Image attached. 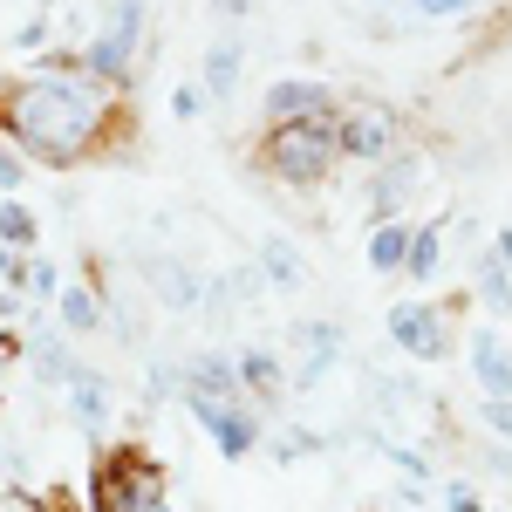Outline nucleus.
Here are the masks:
<instances>
[{
    "mask_svg": "<svg viewBox=\"0 0 512 512\" xmlns=\"http://www.w3.org/2000/svg\"><path fill=\"white\" fill-rule=\"evenodd\" d=\"M0 117L7 130L48 164H82L103 144V123H110V96L82 76H28L0 96Z\"/></svg>",
    "mask_w": 512,
    "mask_h": 512,
    "instance_id": "f257e3e1",
    "label": "nucleus"
},
{
    "mask_svg": "<svg viewBox=\"0 0 512 512\" xmlns=\"http://www.w3.org/2000/svg\"><path fill=\"white\" fill-rule=\"evenodd\" d=\"M335 158H342V144H335L328 123H274L267 144H260V164L287 185H321Z\"/></svg>",
    "mask_w": 512,
    "mask_h": 512,
    "instance_id": "f03ea898",
    "label": "nucleus"
},
{
    "mask_svg": "<svg viewBox=\"0 0 512 512\" xmlns=\"http://www.w3.org/2000/svg\"><path fill=\"white\" fill-rule=\"evenodd\" d=\"M96 512H164V478L151 458L117 451L96 465Z\"/></svg>",
    "mask_w": 512,
    "mask_h": 512,
    "instance_id": "7ed1b4c3",
    "label": "nucleus"
},
{
    "mask_svg": "<svg viewBox=\"0 0 512 512\" xmlns=\"http://www.w3.org/2000/svg\"><path fill=\"white\" fill-rule=\"evenodd\" d=\"M390 335L403 355H417V362H437V355H451V321L437 315V308H424V301H403L390 315Z\"/></svg>",
    "mask_w": 512,
    "mask_h": 512,
    "instance_id": "20e7f679",
    "label": "nucleus"
},
{
    "mask_svg": "<svg viewBox=\"0 0 512 512\" xmlns=\"http://www.w3.org/2000/svg\"><path fill=\"white\" fill-rule=\"evenodd\" d=\"M137 28H144V7L137 0H117V28L110 35H96L89 41V76H110V82H123L130 76V55H137Z\"/></svg>",
    "mask_w": 512,
    "mask_h": 512,
    "instance_id": "39448f33",
    "label": "nucleus"
},
{
    "mask_svg": "<svg viewBox=\"0 0 512 512\" xmlns=\"http://www.w3.org/2000/svg\"><path fill=\"white\" fill-rule=\"evenodd\" d=\"M335 110V96H328V82H308V76H280L267 89V117L274 123H321Z\"/></svg>",
    "mask_w": 512,
    "mask_h": 512,
    "instance_id": "423d86ee",
    "label": "nucleus"
},
{
    "mask_svg": "<svg viewBox=\"0 0 512 512\" xmlns=\"http://www.w3.org/2000/svg\"><path fill=\"white\" fill-rule=\"evenodd\" d=\"M335 144H342L349 158H383V151L396 144L390 110H349V117L335 123Z\"/></svg>",
    "mask_w": 512,
    "mask_h": 512,
    "instance_id": "0eeeda50",
    "label": "nucleus"
},
{
    "mask_svg": "<svg viewBox=\"0 0 512 512\" xmlns=\"http://www.w3.org/2000/svg\"><path fill=\"white\" fill-rule=\"evenodd\" d=\"M192 410H198V424H205V431L219 437V451H226V458H246V451H253V417H246V410H233V403H212V396H192Z\"/></svg>",
    "mask_w": 512,
    "mask_h": 512,
    "instance_id": "6e6552de",
    "label": "nucleus"
},
{
    "mask_svg": "<svg viewBox=\"0 0 512 512\" xmlns=\"http://www.w3.org/2000/svg\"><path fill=\"white\" fill-rule=\"evenodd\" d=\"M472 369H478V390H485V403H499V396H512V355L506 342L485 328V335H472Z\"/></svg>",
    "mask_w": 512,
    "mask_h": 512,
    "instance_id": "1a4fd4ad",
    "label": "nucleus"
},
{
    "mask_svg": "<svg viewBox=\"0 0 512 512\" xmlns=\"http://www.w3.org/2000/svg\"><path fill=\"white\" fill-rule=\"evenodd\" d=\"M185 376H192V396H212V403H233V396H239V362L192 355V362H185Z\"/></svg>",
    "mask_w": 512,
    "mask_h": 512,
    "instance_id": "9d476101",
    "label": "nucleus"
},
{
    "mask_svg": "<svg viewBox=\"0 0 512 512\" xmlns=\"http://www.w3.org/2000/svg\"><path fill=\"white\" fill-rule=\"evenodd\" d=\"M260 274L274 280V287H308V267H301V253L287 239H267L260 246Z\"/></svg>",
    "mask_w": 512,
    "mask_h": 512,
    "instance_id": "9b49d317",
    "label": "nucleus"
},
{
    "mask_svg": "<svg viewBox=\"0 0 512 512\" xmlns=\"http://www.w3.org/2000/svg\"><path fill=\"white\" fill-rule=\"evenodd\" d=\"M403 260H410V226H376L369 233V267L376 274H396Z\"/></svg>",
    "mask_w": 512,
    "mask_h": 512,
    "instance_id": "f8f14e48",
    "label": "nucleus"
},
{
    "mask_svg": "<svg viewBox=\"0 0 512 512\" xmlns=\"http://www.w3.org/2000/svg\"><path fill=\"white\" fill-rule=\"evenodd\" d=\"M151 287H158V301H171V308H192L198 301V280L178 260H151Z\"/></svg>",
    "mask_w": 512,
    "mask_h": 512,
    "instance_id": "ddd939ff",
    "label": "nucleus"
},
{
    "mask_svg": "<svg viewBox=\"0 0 512 512\" xmlns=\"http://www.w3.org/2000/svg\"><path fill=\"white\" fill-rule=\"evenodd\" d=\"M55 301H62V321H69L76 335H96V321H103V308H96V294H82V287H62Z\"/></svg>",
    "mask_w": 512,
    "mask_h": 512,
    "instance_id": "4468645a",
    "label": "nucleus"
},
{
    "mask_svg": "<svg viewBox=\"0 0 512 512\" xmlns=\"http://www.w3.org/2000/svg\"><path fill=\"white\" fill-rule=\"evenodd\" d=\"M239 383H246V390H260V396H274V390H280V362H274L267 349L239 355Z\"/></svg>",
    "mask_w": 512,
    "mask_h": 512,
    "instance_id": "2eb2a0df",
    "label": "nucleus"
},
{
    "mask_svg": "<svg viewBox=\"0 0 512 512\" xmlns=\"http://www.w3.org/2000/svg\"><path fill=\"white\" fill-rule=\"evenodd\" d=\"M205 89L212 96H233L239 89V48H212L205 55Z\"/></svg>",
    "mask_w": 512,
    "mask_h": 512,
    "instance_id": "dca6fc26",
    "label": "nucleus"
},
{
    "mask_svg": "<svg viewBox=\"0 0 512 512\" xmlns=\"http://www.w3.org/2000/svg\"><path fill=\"white\" fill-rule=\"evenodd\" d=\"M478 294H485L499 315H512V274H506V260H478Z\"/></svg>",
    "mask_w": 512,
    "mask_h": 512,
    "instance_id": "f3484780",
    "label": "nucleus"
},
{
    "mask_svg": "<svg viewBox=\"0 0 512 512\" xmlns=\"http://www.w3.org/2000/svg\"><path fill=\"white\" fill-rule=\"evenodd\" d=\"M301 349L315 355V362H308V376H315L321 362H335V349H342V342H335V328H328V321H308V328H301Z\"/></svg>",
    "mask_w": 512,
    "mask_h": 512,
    "instance_id": "a211bd4d",
    "label": "nucleus"
},
{
    "mask_svg": "<svg viewBox=\"0 0 512 512\" xmlns=\"http://www.w3.org/2000/svg\"><path fill=\"white\" fill-rule=\"evenodd\" d=\"M76 417L89 424V431L103 424V383H96V376H82V369H76Z\"/></svg>",
    "mask_w": 512,
    "mask_h": 512,
    "instance_id": "6ab92c4d",
    "label": "nucleus"
},
{
    "mask_svg": "<svg viewBox=\"0 0 512 512\" xmlns=\"http://www.w3.org/2000/svg\"><path fill=\"white\" fill-rule=\"evenodd\" d=\"M0 239H7V246H28V239H35V219H28L14 198H0Z\"/></svg>",
    "mask_w": 512,
    "mask_h": 512,
    "instance_id": "aec40b11",
    "label": "nucleus"
},
{
    "mask_svg": "<svg viewBox=\"0 0 512 512\" xmlns=\"http://www.w3.org/2000/svg\"><path fill=\"white\" fill-rule=\"evenodd\" d=\"M431 260H437V226H417V233H410V260H403V267L424 280V274H431Z\"/></svg>",
    "mask_w": 512,
    "mask_h": 512,
    "instance_id": "412c9836",
    "label": "nucleus"
},
{
    "mask_svg": "<svg viewBox=\"0 0 512 512\" xmlns=\"http://www.w3.org/2000/svg\"><path fill=\"white\" fill-rule=\"evenodd\" d=\"M21 178H28V171L14 158V144H0V192H21Z\"/></svg>",
    "mask_w": 512,
    "mask_h": 512,
    "instance_id": "4be33fe9",
    "label": "nucleus"
},
{
    "mask_svg": "<svg viewBox=\"0 0 512 512\" xmlns=\"http://www.w3.org/2000/svg\"><path fill=\"white\" fill-rule=\"evenodd\" d=\"M485 424L499 437H512V396H499V403H485Z\"/></svg>",
    "mask_w": 512,
    "mask_h": 512,
    "instance_id": "5701e85b",
    "label": "nucleus"
},
{
    "mask_svg": "<svg viewBox=\"0 0 512 512\" xmlns=\"http://www.w3.org/2000/svg\"><path fill=\"white\" fill-rule=\"evenodd\" d=\"M444 499H451V512H485V506H478V492H472V485H451Z\"/></svg>",
    "mask_w": 512,
    "mask_h": 512,
    "instance_id": "b1692460",
    "label": "nucleus"
},
{
    "mask_svg": "<svg viewBox=\"0 0 512 512\" xmlns=\"http://www.w3.org/2000/svg\"><path fill=\"white\" fill-rule=\"evenodd\" d=\"M171 110H178V117H198V110H205V96H198V89H178V96H171Z\"/></svg>",
    "mask_w": 512,
    "mask_h": 512,
    "instance_id": "393cba45",
    "label": "nucleus"
},
{
    "mask_svg": "<svg viewBox=\"0 0 512 512\" xmlns=\"http://www.w3.org/2000/svg\"><path fill=\"white\" fill-rule=\"evenodd\" d=\"M417 7H424V14H465L472 0H417Z\"/></svg>",
    "mask_w": 512,
    "mask_h": 512,
    "instance_id": "a878e982",
    "label": "nucleus"
},
{
    "mask_svg": "<svg viewBox=\"0 0 512 512\" xmlns=\"http://www.w3.org/2000/svg\"><path fill=\"white\" fill-rule=\"evenodd\" d=\"M212 7H219V14H246V0H212Z\"/></svg>",
    "mask_w": 512,
    "mask_h": 512,
    "instance_id": "bb28decb",
    "label": "nucleus"
},
{
    "mask_svg": "<svg viewBox=\"0 0 512 512\" xmlns=\"http://www.w3.org/2000/svg\"><path fill=\"white\" fill-rule=\"evenodd\" d=\"M499 260H506V267H512V233H499Z\"/></svg>",
    "mask_w": 512,
    "mask_h": 512,
    "instance_id": "cd10ccee",
    "label": "nucleus"
},
{
    "mask_svg": "<svg viewBox=\"0 0 512 512\" xmlns=\"http://www.w3.org/2000/svg\"><path fill=\"white\" fill-rule=\"evenodd\" d=\"M14 512H21V506H14Z\"/></svg>",
    "mask_w": 512,
    "mask_h": 512,
    "instance_id": "c85d7f7f",
    "label": "nucleus"
}]
</instances>
